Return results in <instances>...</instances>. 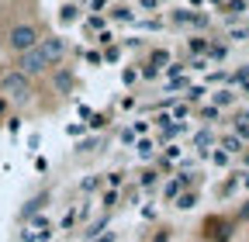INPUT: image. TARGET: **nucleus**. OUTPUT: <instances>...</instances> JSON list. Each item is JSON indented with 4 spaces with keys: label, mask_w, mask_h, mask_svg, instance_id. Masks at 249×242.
<instances>
[{
    "label": "nucleus",
    "mask_w": 249,
    "mask_h": 242,
    "mask_svg": "<svg viewBox=\"0 0 249 242\" xmlns=\"http://www.w3.org/2000/svg\"><path fill=\"white\" fill-rule=\"evenodd\" d=\"M45 35L38 32L31 21H18V24H11L7 28V35H4V45L14 52V55H21V52H28V49H35L38 42H42Z\"/></svg>",
    "instance_id": "obj_2"
},
{
    "label": "nucleus",
    "mask_w": 249,
    "mask_h": 242,
    "mask_svg": "<svg viewBox=\"0 0 249 242\" xmlns=\"http://www.w3.org/2000/svg\"><path fill=\"white\" fill-rule=\"evenodd\" d=\"M49 83H52V90H55L59 97L76 94V73H73L70 66H55V69L49 73Z\"/></svg>",
    "instance_id": "obj_6"
},
{
    "label": "nucleus",
    "mask_w": 249,
    "mask_h": 242,
    "mask_svg": "<svg viewBox=\"0 0 249 242\" xmlns=\"http://www.w3.org/2000/svg\"><path fill=\"white\" fill-rule=\"evenodd\" d=\"M180 184H183V180H173V184L166 187V197H177V194H180Z\"/></svg>",
    "instance_id": "obj_9"
},
{
    "label": "nucleus",
    "mask_w": 249,
    "mask_h": 242,
    "mask_svg": "<svg viewBox=\"0 0 249 242\" xmlns=\"http://www.w3.org/2000/svg\"><path fill=\"white\" fill-rule=\"evenodd\" d=\"M45 201H49V194H38V197H31V201H28V207L21 211V218H31V215H35V211H38Z\"/></svg>",
    "instance_id": "obj_7"
},
{
    "label": "nucleus",
    "mask_w": 249,
    "mask_h": 242,
    "mask_svg": "<svg viewBox=\"0 0 249 242\" xmlns=\"http://www.w3.org/2000/svg\"><path fill=\"white\" fill-rule=\"evenodd\" d=\"M191 242H204V239H191Z\"/></svg>",
    "instance_id": "obj_14"
},
{
    "label": "nucleus",
    "mask_w": 249,
    "mask_h": 242,
    "mask_svg": "<svg viewBox=\"0 0 249 242\" xmlns=\"http://www.w3.org/2000/svg\"><path fill=\"white\" fill-rule=\"evenodd\" d=\"M194 201H197V194H180V197H177V207L187 211V207H194Z\"/></svg>",
    "instance_id": "obj_8"
},
{
    "label": "nucleus",
    "mask_w": 249,
    "mask_h": 242,
    "mask_svg": "<svg viewBox=\"0 0 249 242\" xmlns=\"http://www.w3.org/2000/svg\"><path fill=\"white\" fill-rule=\"evenodd\" d=\"M239 222H249V201H246V207L239 211Z\"/></svg>",
    "instance_id": "obj_11"
},
{
    "label": "nucleus",
    "mask_w": 249,
    "mask_h": 242,
    "mask_svg": "<svg viewBox=\"0 0 249 242\" xmlns=\"http://www.w3.org/2000/svg\"><path fill=\"white\" fill-rule=\"evenodd\" d=\"M38 49L45 52V59L52 63V69L62 66V63H66V55H70V45H66V38H62V35H45V38L38 42Z\"/></svg>",
    "instance_id": "obj_5"
},
{
    "label": "nucleus",
    "mask_w": 249,
    "mask_h": 242,
    "mask_svg": "<svg viewBox=\"0 0 249 242\" xmlns=\"http://www.w3.org/2000/svg\"><path fill=\"white\" fill-rule=\"evenodd\" d=\"M232 228H235V222H229L225 215H208L201 222V235L197 239H204V242H229Z\"/></svg>",
    "instance_id": "obj_4"
},
{
    "label": "nucleus",
    "mask_w": 249,
    "mask_h": 242,
    "mask_svg": "<svg viewBox=\"0 0 249 242\" xmlns=\"http://www.w3.org/2000/svg\"><path fill=\"white\" fill-rule=\"evenodd\" d=\"M14 69H21V73L31 76V80H38V76H49V73H52V63L45 59V52L35 45V49H28V52L14 55Z\"/></svg>",
    "instance_id": "obj_3"
},
{
    "label": "nucleus",
    "mask_w": 249,
    "mask_h": 242,
    "mask_svg": "<svg viewBox=\"0 0 249 242\" xmlns=\"http://www.w3.org/2000/svg\"><path fill=\"white\" fill-rule=\"evenodd\" d=\"M7 111V97H0V114H4Z\"/></svg>",
    "instance_id": "obj_12"
},
{
    "label": "nucleus",
    "mask_w": 249,
    "mask_h": 242,
    "mask_svg": "<svg viewBox=\"0 0 249 242\" xmlns=\"http://www.w3.org/2000/svg\"><path fill=\"white\" fill-rule=\"evenodd\" d=\"M0 97H7V104L28 107L31 101H35V80L11 66L7 73H0Z\"/></svg>",
    "instance_id": "obj_1"
},
{
    "label": "nucleus",
    "mask_w": 249,
    "mask_h": 242,
    "mask_svg": "<svg viewBox=\"0 0 249 242\" xmlns=\"http://www.w3.org/2000/svg\"><path fill=\"white\" fill-rule=\"evenodd\" d=\"M4 49H7V45H4V35H0V52H4Z\"/></svg>",
    "instance_id": "obj_13"
},
{
    "label": "nucleus",
    "mask_w": 249,
    "mask_h": 242,
    "mask_svg": "<svg viewBox=\"0 0 249 242\" xmlns=\"http://www.w3.org/2000/svg\"><path fill=\"white\" fill-rule=\"evenodd\" d=\"M225 149L229 153H239V138H225Z\"/></svg>",
    "instance_id": "obj_10"
}]
</instances>
